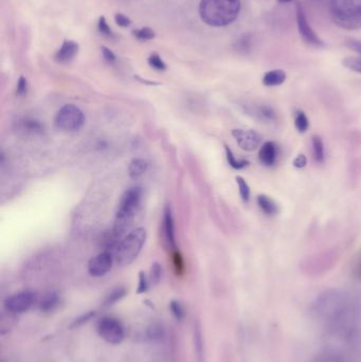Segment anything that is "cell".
Listing matches in <instances>:
<instances>
[{
  "instance_id": "cb8c5ba5",
  "label": "cell",
  "mask_w": 361,
  "mask_h": 362,
  "mask_svg": "<svg viewBox=\"0 0 361 362\" xmlns=\"http://www.w3.org/2000/svg\"><path fill=\"white\" fill-rule=\"evenodd\" d=\"M225 151L228 163H229V166L233 168L234 170H243V169L247 168V166H249V161L244 160V159H237L228 145H225Z\"/></svg>"
},
{
  "instance_id": "7402d4cb",
  "label": "cell",
  "mask_w": 361,
  "mask_h": 362,
  "mask_svg": "<svg viewBox=\"0 0 361 362\" xmlns=\"http://www.w3.org/2000/svg\"><path fill=\"white\" fill-rule=\"evenodd\" d=\"M311 146H313V156L317 163H323L325 160L324 144L322 139L319 136L311 137Z\"/></svg>"
},
{
  "instance_id": "7bdbcfd3",
  "label": "cell",
  "mask_w": 361,
  "mask_h": 362,
  "mask_svg": "<svg viewBox=\"0 0 361 362\" xmlns=\"http://www.w3.org/2000/svg\"><path fill=\"white\" fill-rule=\"evenodd\" d=\"M277 1H279V3H291L293 0H277Z\"/></svg>"
},
{
  "instance_id": "d6a6232c",
  "label": "cell",
  "mask_w": 361,
  "mask_h": 362,
  "mask_svg": "<svg viewBox=\"0 0 361 362\" xmlns=\"http://www.w3.org/2000/svg\"><path fill=\"white\" fill-rule=\"evenodd\" d=\"M148 287H150V278L146 276L144 272H140L139 274V284L137 292L139 294H144V292H148Z\"/></svg>"
},
{
  "instance_id": "9c48e42d",
  "label": "cell",
  "mask_w": 361,
  "mask_h": 362,
  "mask_svg": "<svg viewBox=\"0 0 361 362\" xmlns=\"http://www.w3.org/2000/svg\"><path fill=\"white\" fill-rule=\"evenodd\" d=\"M35 294L30 292V290H25V292H17L13 294L11 297L6 300V308L9 312L13 314H23L31 308V306L35 304Z\"/></svg>"
},
{
  "instance_id": "277c9868",
  "label": "cell",
  "mask_w": 361,
  "mask_h": 362,
  "mask_svg": "<svg viewBox=\"0 0 361 362\" xmlns=\"http://www.w3.org/2000/svg\"><path fill=\"white\" fill-rule=\"evenodd\" d=\"M331 14L342 29H361V0H332Z\"/></svg>"
},
{
  "instance_id": "7a4b0ae2",
  "label": "cell",
  "mask_w": 361,
  "mask_h": 362,
  "mask_svg": "<svg viewBox=\"0 0 361 362\" xmlns=\"http://www.w3.org/2000/svg\"><path fill=\"white\" fill-rule=\"evenodd\" d=\"M241 11V0H202L199 14L212 27H225L233 23Z\"/></svg>"
},
{
  "instance_id": "ffe728a7",
  "label": "cell",
  "mask_w": 361,
  "mask_h": 362,
  "mask_svg": "<svg viewBox=\"0 0 361 362\" xmlns=\"http://www.w3.org/2000/svg\"><path fill=\"white\" fill-rule=\"evenodd\" d=\"M19 127H21V131H26V133L35 135L43 134V129H45L41 121L32 118L23 119L19 122Z\"/></svg>"
},
{
  "instance_id": "8d00e7d4",
  "label": "cell",
  "mask_w": 361,
  "mask_h": 362,
  "mask_svg": "<svg viewBox=\"0 0 361 362\" xmlns=\"http://www.w3.org/2000/svg\"><path fill=\"white\" fill-rule=\"evenodd\" d=\"M115 21H116L117 25L120 26V27H128L132 23V21L128 19V16L123 15L121 13L116 14Z\"/></svg>"
},
{
  "instance_id": "b9f144b4",
  "label": "cell",
  "mask_w": 361,
  "mask_h": 362,
  "mask_svg": "<svg viewBox=\"0 0 361 362\" xmlns=\"http://www.w3.org/2000/svg\"><path fill=\"white\" fill-rule=\"evenodd\" d=\"M357 276H358L359 280H361V260L360 262H359L358 266H357Z\"/></svg>"
},
{
  "instance_id": "5b68a950",
  "label": "cell",
  "mask_w": 361,
  "mask_h": 362,
  "mask_svg": "<svg viewBox=\"0 0 361 362\" xmlns=\"http://www.w3.org/2000/svg\"><path fill=\"white\" fill-rule=\"evenodd\" d=\"M146 240V231L137 228L124 236L116 249V262L119 266H128L138 258Z\"/></svg>"
},
{
  "instance_id": "30bf717a",
  "label": "cell",
  "mask_w": 361,
  "mask_h": 362,
  "mask_svg": "<svg viewBox=\"0 0 361 362\" xmlns=\"http://www.w3.org/2000/svg\"><path fill=\"white\" fill-rule=\"evenodd\" d=\"M232 136L242 150L246 152H253L257 150L263 139L262 135L253 129H233Z\"/></svg>"
},
{
  "instance_id": "e575fe53",
  "label": "cell",
  "mask_w": 361,
  "mask_h": 362,
  "mask_svg": "<svg viewBox=\"0 0 361 362\" xmlns=\"http://www.w3.org/2000/svg\"><path fill=\"white\" fill-rule=\"evenodd\" d=\"M148 337L150 339H162L164 337V330L160 326L153 325L152 327L148 330Z\"/></svg>"
},
{
  "instance_id": "836d02e7",
  "label": "cell",
  "mask_w": 361,
  "mask_h": 362,
  "mask_svg": "<svg viewBox=\"0 0 361 362\" xmlns=\"http://www.w3.org/2000/svg\"><path fill=\"white\" fill-rule=\"evenodd\" d=\"M98 28L101 35H105V37H112V39L115 37L114 33H113L112 29L109 28L104 16H101L100 19H99Z\"/></svg>"
},
{
  "instance_id": "d4e9b609",
  "label": "cell",
  "mask_w": 361,
  "mask_h": 362,
  "mask_svg": "<svg viewBox=\"0 0 361 362\" xmlns=\"http://www.w3.org/2000/svg\"><path fill=\"white\" fill-rule=\"evenodd\" d=\"M295 127L300 134L306 133L309 127V121L303 111H297L295 113Z\"/></svg>"
},
{
  "instance_id": "5bb4252c",
  "label": "cell",
  "mask_w": 361,
  "mask_h": 362,
  "mask_svg": "<svg viewBox=\"0 0 361 362\" xmlns=\"http://www.w3.org/2000/svg\"><path fill=\"white\" fill-rule=\"evenodd\" d=\"M245 111L250 117L265 124L275 123L277 119L275 109L269 105H250Z\"/></svg>"
},
{
  "instance_id": "8992f818",
  "label": "cell",
  "mask_w": 361,
  "mask_h": 362,
  "mask_svg": "<svg viewBox=\"0 0 361 362\" xmlns=\"http://www.w3.org/2000/svg\"><path fill=\"white\" fill-rule=\"evenodd\" d=\"M84 124V113L73 104L64 105L55 116V125L61 131H80Z\"/></svg>"
},
{
  "instance_id": "ba28073f",
  "label": "cell",
  "mask_w": 361,
  "mask_h": 362,
  "mask_svg": "<svg viewBox=\"0 0 361 362\" xmlns=\"http://www.w3.org/2000/svg\"><path fill=\"white\" fill-rule=\"evenodd\" d=\"M297 23L299 33L305 44H307L311 47L322 48L325 47L324 43L319 39L318 35L315 33L309 21H307L306 16H305L304 11L300 5H297Z\"/></svg>"
},
{
  "instance_id": "74e56055",
  "label": "cell",
  "mask_w": 361,
  "mask_h": 362,
  "mask_svg": "<svg viewBox=\"0 0 361 362\" xmlns=\"http://www.w3.org/2000/svg\"><path fill=\"white\" fill-rule=\"evenodd\" d=\"M293 166L297 169H303L306 166L307 164V158L305 155L301 154L297 155V157H295V160H293Z\"/></svg>"
},
{
  "instance_id": "d590c367",
  "label": "cell",
  "mask_w": 361,
  "mask_h": 362,
  "mask_svg": "<svg viewBox=\"0 0 361 362\" xmlns=\"http://www.w3.org/2000/svg\"><path fill=\"white\" fill-rule=\"evenodd\" d=\"M28 91V82L23 77H21L17 82V95L23 97Z\"/></svg>"
},
{
  "instance_id": "d6986e66",
  "label": "cell",
  "mask_w": 361,
  "mask_h": 362,
  "mask_svg": "<svg viewBox=\"0 0 361 362\" xmlns=\"http://www.w3.org/2000/svg\"><path fill=\"white\" fill-rule=\"evenodd\" d=\"M148 166L150 164L144 159H134L130 161V166H128V175L132 179H139L148 172Z\"/></svg>"
},
{
  "instance_id": "60d3db41",
  "label": "cell",
  "mask_w": 361,
  "mask_h": 362,
  "mask_svg": "<svg viewBox=\"0 0 361 362\" xmlns=\"http://www.w3.org/2000/svg\"><path fill=\"white\" fill-rule=\"evenodd\" d=\"M174 264H175L177 272H182V269H184V262H182V256L177 251H175V254H174Z\"/></svg>"
},
{
  "instance_id": "ac0fdd59",
  "label": "cell",
  "mask_w": 361,
  "mask_h": 362,
  "mask_svg": "<svg viewBox=\"0 0 361 362\" xmlns=\"http://www.w3.org/2000/svg\"><path fill=\"white\" fill-rule=\"evenodd\" d=\"M286 81V73L281 69H275V70L269 71L264 75L263 82L264 86L277 87L283 84Z\"/></svg>"
},
{
  "instance_id": "52a82bcc",
  "label": "cell",
  "mask_w": 361,
  "mask_h": 362,
  "mask_svg": "<svg viewBox=\"0 0 361 362\" xmlns=\"http://www.w3.org/2000/svg\"><path fill=\"white\" fill-rule=\"evenodd\" d=\"M98 333L100 337L110 344H119L124 339V327L119 320L105 317L99 322Z\"/></svg>"
},
{
  "instance_id": "4dcf8cb0",
  "label": "cell",
  "mask_w": 361,
  "mask_h": 362,
  "mask_svg": "<svg viewBox=\"0 0 361 362\" xmlns=\"http://www.w3.org/2000/svg\"><path fill=\"white\" fill-rule=\"evenodd\" d=\"M162 278V267L158 263H155L154 265L150 268V283L156 284L159 283L160 280Z\"/></svg>"
},
{
  "instance_id": "ab89813d",
  "label": "cell",
  "mask_w": 361,
  "mask_h": 362,
  "mask_svg": "<svg viewBox=\"0 0 361 362\" xmlns=\"http://www.w3.org/2000/svg\"><path fill=\"white\" fill-rule=\"evenodd\" d=\"M347 46H348L350 49H352V50H354L355 53H358L361 57V41L350 39V41H347Z\"/></svg>"
},
{
  "instance_id": "3957f363",
  "label": "cell",
  "mask_w": 361,
  "mask_h": 362,
  "mask_svg": "<svg viewBox=\"0 0 361 362\" xmlns=\"http://www.w3.org/2000/svg\"><path fill=\"white\" fill-rule=\"evenodd\" d=\"M142 195H144V191L140 187H133L128 191H125L124 194L121 196L118 209H117L116 224L113 230L120 238L132 225L133 220L140 207Z\"/></svg>"
},
{
  "instance_id": "9a60e30c",
  "label": "cell",
  "mask_w": 361,
  "mask_h": 362,
  "mask_svg": "<svg viewBox=\"0 0 361 362\" xmlns=\"http://www.w3.org/2000/svg\"><path fill=\"white\" fill-rule=\"evenodd\" d=\"M279 145L273 141L264 143L259 152V159L262 164L266 166H273L277 163L279 158Z\"/></svg>"
},
{
  "instance_id": "7c38bea8",
  "label": "cell",
  "mask_w": 361,
  "mask_h": 362,
  "mask_svg": "<svg viewBox=\"0 0 361 362\" xmlns=\"http://www.w3.org/2000/svg\"><path fill=\"white\" fill-rule=\"evenodd\" d=\"M311 362H354L348 351L339 347H329L319 352L313 358Z\"/></svg>"
},
{
  "instance_id": "2e32d148",
  "label": "cell",
  "mask_w": 361,
  "mask_h": 362,
  "mask_svg": "<svg viewBox=\"0 0 361 362\" xmlns=\"http://www.w3.org/2000/svg\"><path fill=\"white\" fill-rule=\"evenodd\" d=\"M77 51H79V45L75 41H66L55 53V59L59 63H67L77 55Z\"/></svg>"
},
{
  "instance_id": "484cf974",
  "label": "cell",
  "mask_w": 361,
  "mask_h": 362,
  "mask_svg": "<svg viewBox=\"0 0 361 362\" xmlns=\"http://www.w3.org/2000/svg\"><path fill=\"white\" fill-rule=\"evenodd\" d=\"M126 294V290L123 287H117L113 289L112 292L107 294L106 298L104 300L105 306L114 305L117 302L120 301L122 298L125 297Z\"/></svg>"
},
{
  "instance_id": "1f68e13d",
  "label": "cell",
  "mask_w": 361,
  "mask_h": 362,
  "mask_svg": "<svg viewBox=\"0 0 361 362\" xmlns=\"http://www.w3.org/2000/svg\"><path fill=\"white\" fill-rule=\"evenodd\" d=\"M148 64H150L152 68L156 69L158 71H164L166 69V63L162 61V57L158 55H152L148 57Z\"/></svg>"
},
{
  "instance_id": "6da1fadb",
  "label": "cell",
  "mask_w": 361,
  "mask_h": 362,
  "mask_svg": "<svg viewBox=\"0 0 361 362\" xmlns=\"http://www.w3.org/2000/svg\"><path fill=\"white\" fill-rule=\"evenodd\" d=\"M309 314L335 340L333 347L347 350L360 335L361 298L351 290H324L311 302Z\"/></svg>"
},
{
  "instance_id": "44dd1931",
  "label": "cell",
  "mask_w": 361,
  "mask_h": 362,
  "mask_svg": "<svg viewBox=\"0 0 361 362\" xmlns=\"http://www.w3.org/2000/svg\"><path fill=\"white\" fill-rule=\"evenodd\" d=\"M59 294L57 292H49L41 299V303H39V308H41V312H51L59 306Z\"/></svg>"
},
{
  "instance_id": "f546056e",
  "label": "cell",
  "mask_w": 361,
  "mask_h": 362,
  "mask_svg": "<svg viewBox=\"0 0 361 362\" xmlns=\"http://www.w3.org/2000/svg\"><path fill=\"white\" fill-rule=\"evenodd\" d=\"M170 312H172L173 316L176 318V320H178V321L184 320L186 314H184V306L182 305L179 301L174 300V301L170 302Z\"/></svg>"
},
{
  "instance_id": "e0dca14e",
  "label": "cell",
  "mask_w": 361,
  "mask_h": 362,
  "mask_svg": "<svg viewBox=\"0 0 361 362\" xmlns=\"http://www.w3.org/2000/svg\"><path fill=\"white\" fill-rule=\"evenodd\" d=\"M257 204L262 212L267 216H277L280 212V207L271 197L261 194L257 196Z\"/></svg>"
},
{
  "instance_id": "f35d334b",
  "label": "cell",
  "mask_w": 361,
  "mask_h": 362,
  "mask_svg": "<svg viewBox=\"0 0 361 362\" xmlns=\"http://www.w3.org/2000/svg\"><path fill=\"white\" fill-rule=\"evenodd\" d=\"M102 55L105 61H108L109 64H113L116 61L117 57L112 50H109L108 48L102 47Z\"/></svg>"
},
{
  "instance_id": "4316f807",
  "label": "cell",
  "mask_w": 361,
  "mask_h": 362,
  "mask_svg": "<svg viewBox=\"0 0 361 362\" xmlns=\"http://www.w3.org/2000/svg\"><path fill=\"white\" fill-rule=\"evenodd\" d=\"M235 180H237V186H239L240 195H241L242 200L245 202H249L250 188L245 179L243 177L237 176Z\"/></svg>"
},
{
  "instance_id": "603a6c76",
  "label": "cell",
  "mask_w": 361,
  "mask_h": 362,
  "mask_svg": "<svg viewBox=\"0 0 361 362\" xmlns=\"http://www.w3.org/2000/svg\"><path fill=\"white\" fill-rule=\"evenodd\" d=\"M194 345H195L197 361L204 362V339H202V327L198 322L194 326Z\"/></svg>"
},
{
  "instance_id": "f1b7e54d",
  "label": "cell",
  "mask_w": 361,
  "mask_h": 362,
  "mask_svg": "<svg viewBox=\"0 0 361 362\" xmlns=\"http://www.w3.org/2000/svg\"><path fill=\"white\" fill-rule=\"evenodd\" d=\"M343 66L350 70L361 75V57H348L342 61Z\"/></svg>"
},
{
  "instance_id": "83f0119b",
  "label": "cell",
  "mask_w": 361,
  "mask_h": 362,
  "mask_svg": "<svg viewBox=\"0 0 361 362\" xmlns=\"http://www.w3.org/2000/svg\"><path fill=\"white\" fill-rule=\"evenodd\" d=\"M133 35L140 41H150L154 39L155 32L150 28H142V29L135 30L133 31Z\"/></svg>"
},
{
  "instance_id": "8fae6325",
  "label": "cell",
  "mask_w": 361,
  "mask_h": 362,
  "mask_svg": "<svg viewBox=\"0 0 361 362\" xmlns=\"http://www.w3.org/2000/svg\"><path fill=\"white\" fill-rule=\"evenodd\" d=\"M114 264V256L112 252L103 251L91 258L88 264V272L90 276L100 278L108 274Z\"/></svg>"
},
{
  "instance_id": "4fadbf2b",
  "label": "cell",
  "mask_w": 361,
  "mask_h": 362,
  "mask_svg": "<svg viewBox=\"0 0 361 362\" xmlns=\"http://www.w3.org/2000/svg\"><path fill=\"white\" fill-rule=\"evenodd\" d=\"M162 238L168 248L173 251H176L177 246H176L175 225L170 207H166L164 210V220H162Z\"/></svg>"
}]
</instances>
